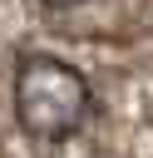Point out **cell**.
<instances>
[{
	"mask_svg": "<svg viewBox=\"0 0 153 158\" xmlns=\"http://www.w3.org/2000/svg\"><path fill=\"white\" fill-rule=\"evenodd\" d=\"M94 109L89 79L59 54H25L15 69V118L30 138H69Z\"/></svg>",
	"mask_w": 153,
	"mask_h": 158,
	"instance_id": "1",
	"label": "cell"
}]
</instances>
